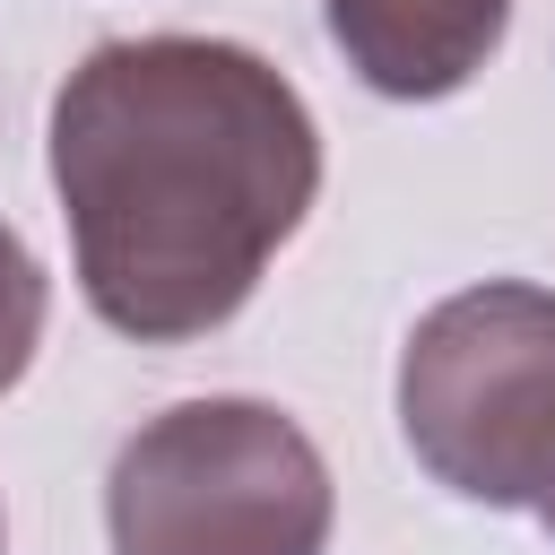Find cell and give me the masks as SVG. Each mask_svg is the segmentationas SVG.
I'll return each mask as SVG.
<instances>
[{"label": "cell", "instance_id": "6da1fadb", "mask_svg": "<svg viewBox=\"0 0 555 555\" xmlns=\"http://www.w3.org/2000/svg\"><path fill=\"white\" fill-rule=\"evenodd\" d=\"M52 191L95 321L173 347L251 304L321 191V130L243 43L121 35L52 95Z\"/></svg>", "mask_w": 555, "mask_h": 555}, {"label": "cell", "instance_id": "7a4b0ae2", "mask_svg": "<svg viewBox=\"0 0 555 555\" xmlns=\"http://www.w3.org/2000/svg\"><path fill=\"white\" fill-rule=\"evenodd\" d=\"M399 434L416 468L486 512L555 503V295L486 278L442 295L399 347Z\"/></svg>", "mask_w": 555, "mask_h": 555}, {"label": "cell", "instance_id": "3957f363", "mask_svg": "<svg viewBox=\"0 0 555 555\" xmlns=\"http://www.w3.org/2000/svg\"><path fill=\"white\" fill-rule=\"evenodd\" d=\"M338 520L312 434L269 399H182L104 477L113 555H321Z\"/></svg>", "mask_w": 555, "mask_h": 555}, {"label": "cell", "instance_id": "277c9868", "mask_svg": "<svg viewBox=\"0 0 555 555\" xmlns=\"http://www.w3.org/2000/svg\"><path fill=\"white\" fill-rule=\"evenodd\" d=\"M321 17L373 95L434 104V95H460L494 61L512 0H321Z\"/></svg>", "mask_w": 555, "mask_h": 555}, {"label": "cell", "instance_id": "5b68a950", "mask_svg": "<svg viewBox=\"0 0 555 555\" xmlns=\"http://www.w3.org/2000/svg\"><path fill=\"white\" fill-rule=\"evenodd\" d=\"M43 269H35V251L0 225V390H17V373L35 364V347H43Z\"/></svg>", "mask_w": 555, "mask_h": 555}, {"label": "cell", "instance_id": "8992f818", "mask_svg": "<svg viewBox=\"0 0 555 555\" xmlns=\"http://www.w3.org/2000/svg\"><path fill=\"white\" fill-rule=\"evenodd\" d=\"M538 520H546V529H555V503H546V512H538Z\"/></svg>", "mask_w": 555, "mask_h": 555}]
</instances>
